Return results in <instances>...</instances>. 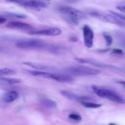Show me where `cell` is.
<instances>
[{
  "label": "cell",
  "mask_w": 125,
  "mask_h": 125,
  "mask_svg": "<svg viewBox=\"0 0 125 125\" xmlns=\"http://www.w3.org/2000/svg\"><path fill=\"white\" fill-rule=\"evenodd\" d=\"M57 10L63 15L67 21L74 25L79 24V20H85L87 18L84 12L69 6H59Z\"/></svg>",
  "instance_id": "1"
},
{
  "label": "cell",
  "mask_w": 125,
  "mask_h": 125,
  "mask_svg": "<svg viewBox=\"0 0 125 125\" xmlns=\"http://www.w3.org/2000/svg\"><path fill=\"white\" fill-rule=\"evenodd\" d=\"M29 73L34 76L42 77L46 79L54 80L61 83H72L74 81V78L73 76L67 74H62L59 73H50L48 72L43 71H29Z\"/></svg>",
  "instance_id": "2"
},
{
  "label": "cell",
  "mask_w": 125,
  "mask_h": 125,
  "mask_svg": "<svg viewBox=\"0 0 125 125\" xmlns=\"http://www.w3.org/2000/svg\"><path fill=\"white\" fill-rule=\"evenodd\" d=\"M92 89L94 91L95 94L100 97L107 99L109 101L119 104H125V100L123 99L120 95L116 92L109 89L100 87L98 85H92Z\"/></svg>",
  "instance_id": "3"
},
{
  "label": "cell",
  "mask_w": 125,
  "mask_h": 125,
  "mask_svg": "<svg viewBox=\"0 0 125 125\" xmlns=\"http://www.w3.org/2000/svg\"><path fill=\"white\" fill-rule=\"evenodd\" d=\"M16 46L24 50H40V49L51 48L48 43L40 39H25L17 42Z\"/></svg>",
  "instance_id": "4"
},
{
  "label": "cell",
  "mask_w": 125,
  "mask_h": 125,
  "mask_svg": "<svg viewBox=\"0 0 125 125\" xmlns=\"http://www.w3.org/2000/svg\"><path fill=\"white\" fill-rule=\"evenodd\" d=\"M89 14L95 18H98L100 20L107 23H112L121 27H125V21L122 20L117 16L112 14H107V13H103L95 10H90L88 12Z\"/></svg>",
  "instance_id": "5"
},
{
  "label": "cell",
  "mask_w": 125,
  "mask_h": 125,
  "mask_svg": "<svg viewBox=\"0 0 125 125\" xmlns=\"http://www.w3.org/2000/svg\"><path fill=\"white\" fill-rule=\"evenodd\" d=\"M66 70L73 76H84L89 75H97L101 73L100 70L82 66H73L66 68Z\"/></svg>",
  "instance_id": "6"
},
{
  "label": "cell",
  "mask_w": 125,
  "mask_h": 125,
  "mask_svg": "<svg viewBox=\"0 0 125 125\" xmlns=\"http://www.w3.org/2000/svg\"><path fill=\"white\" fill-rule=\"evenodd\" d=\"M9 2H15L26 7L34 9H41L47 7V5L42 1L38 0H6Z\"/></svg>",
  "instance_id": "7"
},
{
  "label": "cell",
  "mask_w": 125,
  "mask_h": 125,
  "mask_svg": "<svg viewBox=\"0 0 125 125\" xmlns=\"http://www.w3.org/2000/svg\"><path fill=\"white\" fill-rule=\"evenodd\" d=\"M61 94L64 97L67 98V99L72 101H76L78 103L85 102V101H95V99L92 97H90L89 96H79L74 93H72L71 92L67 91V90H61Z\"/></svg>",
  "instance_id": "8"
},
{
  "label": "cell",
  "mask_w": 125,
  "mask_h": 125,
  "mask_svg": "<svg viewBox=\"0 0 125 125\" xmlns=\"http://www.w3.org/2000/svg\"><path fill=\"white\" fill-rule=\"evenodd\" d=\"M84 42L85 46L91 48L94 46V33L92 28L89 25H85L83 28Z\"/></svg>",
  "instance_id": "9"
},
{
  "label": "cell",
  "mask_w": 125,
  "mask_h": 125,
  "mask_svg": "<svg viewBox=\"0 0 125 125\" xmlns=\"http://www.w3.org/2000/svg\"><path fill=\"white\" fill-rule=\"evenodd\" d=\"M62 30L57 28H51L48 29H43V30L34 31L29 32V34L31 35H50V36H57L62 34Z\"/></svg>",
  "instance_id": "10"
},
{
  "label": "cell",
  "mask_w": 125,
  "mask_h": 125,
  "mask_svg": "<svg viewBox=\"0 0 125 125\" xmlns=\"http://www.w3.org/2000/svg\"><path fill=\"white\" fill-rule=\"evenodd\" d=\"M75 59L78 62H80V63H88V64L92 65H95V66H96V67H101V68H110V69H116V70L118 69L119 70V68H117V67H114V66L104 64V63H100V62H99L92 61V60L85 59H81V58H76Z\"/></svg>",
  "instance_id": "11"
},
{
  "label": "cell",
  "mask_w": 125,
  "mask_h": 125,
  "mask_svg": "<svg viewBox=\"0 0 125 125\" xmlns=\"http://www.w3.org/2000/svg\"><path fill=\"white\" fill-rule=\"evenodd\" d=\"M6 27L10 29L19 30H29L32 28L30 24L20 21H10L6 24Z\"/></svg>",
  "instance_id": "12"
},
{
  "label": "cell",
  "mask_w": 125,
  "mask_h": 125,
  "mask_svg": "<svg viewBox=\"0 0 125 125\" xmlns=\"http://www.w3.org/2000/svg\"><path fill=\"white\" fill-rule=\"evenodd\" d=\"M23 63L24 65H26L29 66V67H32V68H35V69L39 70L47 71V72H51V71L56 70V68H54V67L45 65L40 64V63H34V62H25Z\"/></svg>",
  "instance_id": "13"
},
{
  "label": "cell",
  "mask_w": 125,
  "mask_h": 125,
  "mask_svg": "<svg viewBox=\"0 0 125 125\" xmlns=\"http://www.w3.org/2000/svg\"><path fill=\"white\" fill-rule=\"evenodd\" d=\"M18 97V93L16 91L5 92L1 96V101L4 103H10L14 101Z\"/></svg>",
  "instance_id": "14"
},
{
  "label": "cell",
  "mask_w": 125,
  "mask_h": 125,
  "mask_svg": "<svg viewBox=\"0 0 125 125\" xmlns=\"http://www.w3.org/2000/svg\"><path fill=\"white\" fill-rule=\"evenodd\" d=\"M41 103L45 107H48V108H56L57 107V103L54 100H51V99H43L41 101Z\"/></svg>",
  "instance_id": "15"
},
{
  "label": "cell",
  "mask_w": 125,
  "mask_h": 125,
  "mask_svg": "<svg viewBox=\"0 0 125 125\" xmlns=\"http://www.w3.org/2000/svg\"><path fill=\"white\" fill-rule=\"evenodd\" d=\"M82 105L84 107H87V108L90 109H96L100 107L101 106V104H100L95 103L92 102V101H85V102H81V103Z\"/></svg>",
  "instance_id": "16"
},
{
  "label": "cell",
  "mask_w": 125,
  "mask_h": 125,
  "mask_svg": "<svg viewBox=\"0 0 125 125\" xmlns=\"http://www.w3.org/2000/svg\"><path fill=\"white\" fill-rule=\"evenodd\" d=\"M16 73L13 70L10 69V68H0V77H3L5 76L13 75Z\"/></svg>",
  "instance_id": "17"
},
{
  "label": "cell",
  "mask_w": 125,
  "mask_h": 125,
  "mask_svg": "<svg viewBox=\"0 0 125 125\" xmlns=\"http://www.w3.org/2000/svg\"><path fill=\"white\" fill-rule=\"evenodd\" d=\"M0 81L6 82L8 84L13 85V84H19L21 83V80L18 78H0Z\"/></svg>",
  "instance_id": "18"
},
{
  "label": "cell",
  "mask_w": 125,
  "mask_h": 125,
  "mask_svg": "<svg viewBox=\"0 0 125 125\" xmlns=\"http://www.w3.org/2000/svg\"><path fill=\"white\" fill-rule=\"evenodd\" d=\"M117 37L121 46L125 48V32L118 33Z\"/></svg>",
  "instance_id": "19"
},
{
  "label": "cell",
  "mask_w": 125,
  "mask_h": 125,
  "mask_svg": "<svg viewBox=\"0 0 125 125\" xmlns=\"http://www.w3.org/2000/svg\"><path fill=\"white\" fill-rule=\"evenodd\" d=\"M68 118L71 120H73L76 121V122H80V121L82 120V117L80 115L76 113H73L70 114L68 115Z\"/></svg>",
  "instance_id": "20"
},
{
  "label": "cell",
  "mask_w": 125,
  "mask_h": 125,
  "mask_svg": "<svg viewBox=\"0 0 125 125\" xmlns=\"http://www.w3.org/2000/svg\"><path fill=\"white\" fill-rule=\"evenodd\" d=\"M105 40L106 42V46H110L112 43V41H113V39L112 37L109 35V34H107V33H103V34Z\"/></svg>",
  "instance_id": "21"
},
{
  "label": "cell",
  "mask_w": 125,
  "mask_h": 125,
  "mask_svg": "<svg viewBox=\"0 0 125 125\" xmlns=\"http://www.w3.org/2000/svg\"><path fill=\"white\" fill-rule=\"evenodd\" d=\"M109 12L110 13H112V14L117 16V17H118V18H120V19H122V20L125 21V14H122V13H117V12H114V11H111V10H109Z\"/></svg>",
  "instance_id": "22"
},
{
  "label": "cell",
  "mask_w": 125,
  "mask_h": 125,
  "mask_svg": "<svg viewBox=\"0 0 125 125\" xmlns=\"http://www.w3.org/2000/svg\"><path fill=\"white\" fill-rule=\"evenodd\" d=\"M7 14L9 15L13 16V17H17V18H26V15L23 14H18V13H8Z\"/></svg>",
  "instance_id": "23"
},
{
  "label": "cell",
  "mask_w": 125,
  "mask_h": 125,
  "mask_svg": "<svg viewBox=\"0 0 125 125\" xmlns=\"http://www.w3.org/2000/svg\"><path fill=\"white\" fill-rule=\"evenodd\" d=\"M112 54H123V51L120 49H114L112 50Z\"/></svg>",
  "instance_id": "24"
},
{
  "label": "cell",
  "mask_w": 125,
  "mask_h": 125,
  "mask_svg": "<svg viewBox=\"0 0 125 125\" xmlns=\"http://www.w3.org/2000/svg\"><path fill=\"white\" fill-rule=\"evenodd\" d=\"M117 9L119 10L120 12L125 13V6H118L117 7Z\"/></svg>",
  "instance_id": "25"
},
{
  "label": "cell",
  "mask_w": 125,
  "mask_h": 125,
  "mask_svg": "<svg viewBox=\"0 0 125 125\" xmlns=\"http://www.w3.org/2000/svg\"><path fill=\"white\" fill-rule=\"evenodd\" d=\"M6 21H7V19L6 18H5L3 16L0 15V24H4V23H6Z\"/></svg>",
  "instance_id": "26"
},
{
  "label": "cell",
  "mask_w": 125,
  "mask_h": 125,
  "mask_svg": "<svg viewBox=\"0 0 125 125\" xmlns=\"http://www.w3.org/2000/svg\"><path fill=\"white\" fill-rule=\"evenodd\" d=\"M70 40L74 42H77V40H78V39H77L76 37H71Z\"/></svg>",
  "instance_id": "27"
},
{
  "label": "cell",
  "mask_w": 125,
  "mask_h": 125,
  "mask_svg": "<svg viewBox=\"0 0 125 125\" xmlns=\"http://www.w3.org/2000/svg\"><path fill=\"white\" fill-rule=\"evenodd\" d=\"M5 51H6V48L4 47H3V46H0V52H4Z\"/></svg>",
  "instance_id": "28"
},
{
  "label": "cell",
  "mask_w": 125,
  "mask_h": 125,
  "mask_svg": "<svg viewBox=\"0 0 125 125\" xmlns=\"http://www.w3.org/2000/svg\"><path fill=\"white\" fill-rule=\"evenodd\" d=\"M118 83H119V84L123 85V87L125 88V81H119V82H118Z\"/></svg>",
  "instance_id": "29"
},
{
  "label": "cell",
  "mask_w": 125,
  "mask_h": 125,
  "mask_svg": "<svg viewBox=\"0 0 125 125\" xmlns=\"http://www.w3.org/2000/svg\"><path fill=\"white\" fill-rule=\"evenodd\" d=\"M45 1H51V0H45Z\"/></svg>",
  "instance_id": "30"
}]
</instances>
